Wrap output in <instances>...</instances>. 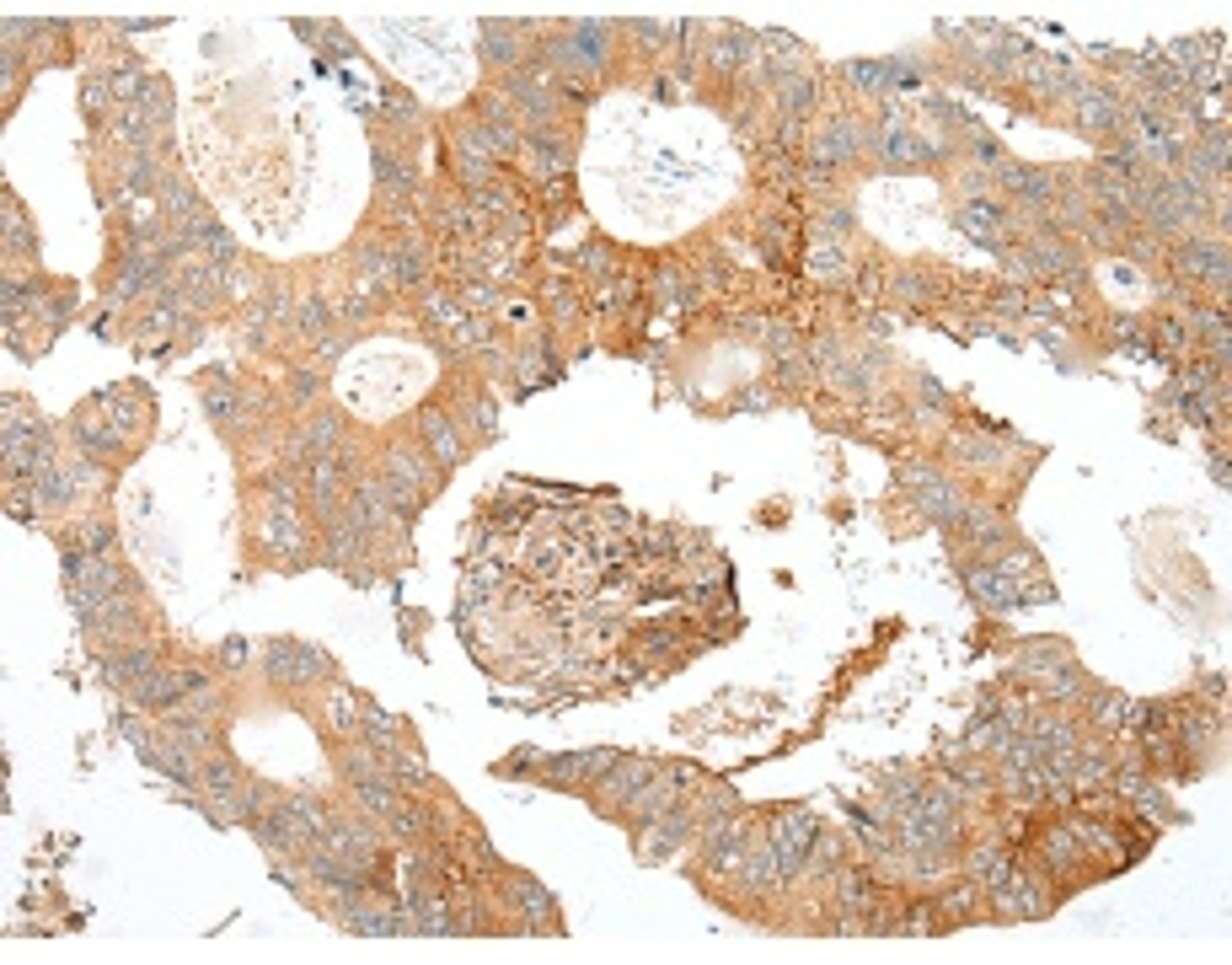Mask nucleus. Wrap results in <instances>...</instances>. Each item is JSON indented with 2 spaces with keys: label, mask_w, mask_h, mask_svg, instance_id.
Listing matches in <instances>:
<instances>
[{
  "label": "nucleus",
  "mask_w": 1232,
  "mask_h": 965,
  "mask_svg": "<svg viewBox=\"0 0 1232 965\" xmlns=\"http://www.w3.org/2000/svg\"><path fill=\"white\" fill-rule=\"evenodd\" d=\"M643 826H648V832H643V858H670L692 821H686L681 811H665V816H654V821H643Z\"/></svg>",
  "instance_id": "nucleus-13"
},
{
  "label": "nucleus",
  "mask_w": 1232,
  "mask_h": 965,
  "mask_svg": "<svg viewBox=\"0 0 1232 965\" xmlns=\"http://www.w3.org/2000/svg\"><path fill=\"white\" fill-rule=\"evenodd\" d=\"M419 430H424V445H429V456H435V461H445V467H456V461L466 456V440H461V430H456V419H445L440 408H424V419H419Z\"/></svg>",
  "instance_id": "nucleus-9"
},
{
  "label": "nucleus",
  "mask_w": 1232,
  "mask_h": 965,
  "mask_svg": "<svg viewBox=\"0 0 1232 965\" xmlns=\"http://www.w3.org/2000/svg\"><path fill=\"white\" fill-rule=\"evenodd\" d=\"M70 563V585H75V601L80 606H97V601H108V596H118L124 590V575H118V563L113 558H103V552H70L65 558Z\"/></svg>",
  "instance_id": "nucleus-1"
},
{
  "label": "nucleus",
  "mask_w": 1232,
  "mask_h": 965,
  "mask_svg": "<svg viewBox=\"0 0 1232 965\" xmlns=\"http://www.w3.org/2000/svg\"><path fill=\"white\" fill-rule=\"evenodd\" d=\"M1179 269H1190L1195 279L1227 285V248H1221V241H1184V248H1179Z\"/></svg>",
  "instance_id": "nucleus-12"
},
{
  "label": "nucleus",
  "mask_w": 1232,
  "mask_h": 965,
  "mask_svg": "<svg viewBox=\"0 0 1232 965\" xmlns=\"http://www.w3.org/2000/svg\"><path fill=\"white\" fill-rule=\"evenodd\" d=\"M852 150H858V129H852V124H831L826 134H820V145H814V156H820V161H831V167L852 161Z\"/></svg>",
  "instance_id": "nucleus-18"
},
{
  "label": "nucleus",
  "mask_w": 1232,
  "mask_h": 965,
  "mask_svg": "<svg viewBox=\"0 0 1232 965\" xmlns=\"http://www.w3.org/2000/svg\"><path fill=\"white\" fill-rule=\"evenodd\" d=\"M847 75L858 80V87H863V92H879V87H884V80H889V65H847Z\"/></svg>",
  "instance_id": "nucleus-27"
},
{
  "label": "nucleus",
  "mask_w": 1232,
  "mask_h": 965,
  "mask_svg": "<svg viewBox=\"0 0 1232 965\" xmlns=\"http://www.w3.org/2000/svg\"><path fill=\"white\" fill-rule=\"evenodd\" d=\"M1078 113H1083L1088 129H1115L1120 124V108H1115L1109 92H1078Z\"/></svg>",
  "instance_id": "nucleus-21"
},
{
  "label": "nucleus",
  "mask_w": 1232,
  "mask_h": 965,
  "mask_svg": "<svg viewBox=\"0 0 1232 965\" xmlns=\"http://www.w3.org/2000/svg\"><path fill=\"white\" fill-rule=\"evenodd\" d=\"M820 837V826L809 821V816H788V821H777V832H772V853H777V869H783V879H793L798 869H804V853H809V842Z\"/></svg>",
  "instance_id": "nucleus-6"
},
{
  "label": "nucleus",
  "mask_w": 1232,
  "mask_h": 965,
  "mask_svg": "<svg viewBox=\"0 0 1232 965\" xmlns=\"http://www.w3.org/2000/svg\"><path fill=\"white\" fill-rule=\"evenodd\" d=\"M654 772H660V767H648V762H611V767L601 772V804H606V811H611V799L627 804Z\"/></svg>",
  "instance_id": "nucleus-10"
},
{
  "label": "nucleus",
  "mask_w": 1232,
  "mask_h": 965,
  "mask_svg": "<svg viewBox=\"0 0 1232 965\" xmlns=\"http://www.w3.org/2000/svg\"><path fill=\"white\" fill-rule=\"evenodd\" d=\"M279 811H284V821H290L295 842H321V832L333 826V821H327V811H321V804H316L311 794H290V799L279 804Z\"/></svg>",
  "instance_id": "nucleus-11"
},
{
  "label": "nucleus",
  "mask_w": 1232,
  "mask_h": 965,
  "mask_svg": "<svg viewBox=\"0 0 1232 965\" xmlns=\"http://www.w3.org/2000/svg\"><path fill=\"white\" fill-rule=\"evenodd\" d=\"M220 666H231V671L246 666V638H225V643H220Z\"/></svg>",
  "instance_id": "nucleus-34"
},
{
  "label": "nucleus",
  "mask_w": 1232,
  "mask_h": 965,
  "mask_svg": "<svg viewBox=\"0 0 1232 965\" xmlns=\"http://www.w3.org/2000/svg\"><path fill=\"white\" fill-rule=\"evenodd\" d=\"M970 542H980V547H1003V542H1008V521H997V515H975Z\"/></svg>",
  "instance_id": "nucleus-25"
},
{
  "label": "nucleus",
  "mask_w": 1232,
  "mask_h": 965,
  "mask_svg": "<svg viewBox=\"0 0 1232 965\" xmlns=\"http://www.w3.org/2000/svg\"><path fill=\"white\" fill-rule=\"evenodd\" d=\"M964 585H970V596H975L980 606H992V612H1008V606L1029 601L1024 585H1018V575H1008L1003 563H975V569L964 575Z\"/></svg>",
  "instance_id": "nucleus-4"
},
{
  "label": "nucleus",
  "mask_w": 1232,
  "mask_h": 965,
  "mask_svg": "<svg viewBox=\"0 0 1232 965\" xmlns=\"http://www.w3.org/2000/svg\"><path fill=\"white\" fill-rule=\"evenodd\" d=\"M327 322H333V311H327V301H321V295H311V301L300 306V339L327 333Z\"/></svg>",
  "instance_id": "nucleus-24"
},
{
  "label": "nucleus",
  "mask_w": 1232,
  "mask_h": 965,
  "mask_svg": "<svg viewBox=\"0 0 1232 965\" xmlns=\"http://www.w3.org/2000/svg\"><path fill=\"white\" fill-rule=\"evenodd\" d=\"M510 896H515L520 907H536V912H552V902H547V896L536 891V885H531V879H515V885H510Z\"/></svg>",
  "instance_id": "nucleus-29"
},
{
  "label": "nucleus",
  "mask_w": 1232,
  "mask_h": 965,
  "mask_svg": "<svg viewBox=\"0 0 1232 965\" xmlns=\"http://www.w3.org/2000/svg\"><path fill=\"white\" fill-rule=\"evenodd\" d=\"M970 874L986 885V891H1003V885L1013 879V858H1008V848H997V842L975 848V853H970Z\"/></svg>",
  "instance_id": "nucleus-14"
},
{
  "label": "nucleus",
  "mask_w": 1232,
  "mask_h": 965,
  "mask_svg": "<svg viewBox=\"0 0 1232 965\" xmlns=\"http://www.w3.org/2000/svg\"><path fill=\"white\" fill-rule=\"evenodd\" d=\"M482 49H488L493 65H515L520 49H526V33L510 28V22H488V28H482Z\"/></svg>",
  "instance_id": "nucleus-17"
},
{
  "label": "nucleus",
  "mask_w": 1232,
  "mask_h": 965,
  "mask_svg": "<svg viewBox=\"0 0 1232 965\" xmlns=\"http://www.w3.org/2000/svg\"><path fill=\"white\" fill-rule=\"evenodd\" d=\"M321 848L338 853V858H354V863H370L375 858V832L365 821H333L321 832Z\"/></svg>",
  "instance_id": "nucleus-8"
},
{
  "label": "nucleus",
  "mask_w": 1232,
  "mask_h": 965,
  "mask_svg": "<svg viewBox=\"0 0 1232 965\" xmlns=\"http://www.w3.org/2000/svg\"><path fill=\"white\" fill-rule=\"evenodd\" d=\"M809 103H814V80H793V87H783V108L804 113Z\"/></svg>",
  "instance_id": "nucleus-30"
},
{
  "label": "nucleus",
  "mask_w": 1232,
  "mask_h": 965,
  "mask_svg": "<svg viewBox=\"0 0 1232 965\" xmlns=\"http://www.w3.org/2000/svg\"><path fill=\"white\" fill-rule=\"evenodd\" d=\"M997 220H1003V215H997L992 204H964V210H959V225H964L975 241H997Z\"/></svg>",
  "instance_id": "nucleus-23"
},
{
  "label": "nucleus",
  "mask_w": 1232,
  "mask_h": 965,
  "mask_svg": "<svg viewBox=\"0 0 1232 965\" xmlns=\"http://www.w3.org/2000/svg\"><path fill=\"white\" fill-rule=\"evenodd\" d=\"M155 671V655L145 650V643H134V650H124V655H108L103 660V676L108 681H118V687H134L140 676H150Z\"/></svg>",
  "instance_id": "nucleus-16"
},
{
  "label": "nucleus",
  "mask_w": 1232,
  "mask_h": 965,
  "mask_svg": "<svg viewBox=\"0 0 1232 965\" xmlns=\"http://www.w3.org/2000/svg\"><path fill=\"white\" fill-rule=\"evenodd\" d=\"M912 494H917V510H922L927 521H938V526H959V521L970 515L959 483H949V477H938V472H927V467L912 472Z\"/></svg>",
  "instance_id": "nucleus-3"
},
{
  "label": "nucleus",
  "mask_w": 1232,
  "mask_h": 965,
  "mask_svg": "<svg viewBox=\"0 0 1232 965\" xmlns=\"http://www.w3.org/2000/svg\"><path fill=\"white\" fill-rule=\"evenodd\" d=\"M606 49H611V28H601V22H580L573 28L557 49H552V59L557 65H580V70H601L606 65Z\"/></svg>",
  "instance_id": "nucleus-5"
},
{
  "label": "nucleus",
  "mask_w": 1232,
  "mask_h": 965,
  "mask_svg": "<svg viewBox=\"0 0 1232 965\" xmlns=\"http://www.w3.org/2000/svg\"><path fill=\"white\" fill-rule=\"evenodd\" d=\"M108 542H113V531L103 521H87V531H80V552H103Z\"/></svg>",
  "instance_id": "nucleus-33"
},
{
  "label": "nucleus",
  "mask_w": 1232,
  "mask_h": 965,
  "mask_svg": "<svg viewBox=\"0 0 1232 965\" xmlns=\"http://www.w3.org/2000/svg\"><path fill=\"white\" fill-rule=\"evenodd\" d=\"M510 92H515V103H520V113L526 119H552V97H547V87H541V80H526V75H515L510 80Z\"/></svg>",
  "instance_id": "nucleus-19"
},
{
  "label": "nucleus",
  "mask_w": 1232,
  "mask_h": 965,
  "mask_svg": "<svg viewBox=\"0 0 1232 965\" xmlns=\"http://www.w3.org/2000/svg\"><path fill=\"white\" fill-rule=\"evenodd\" d=\"M746 49H751L746 33H723V43L713 49V65H718V70H734L739 59H746Z\"/></svg>",
  "instance_id": "nucleus-26"
},
{
  "label": "nucleus",
  "mask_w": 1232,
  "mask_h": 965,
  "mask_svg": "<svg viewBox=\"0 0 1232 965\" xmlns=\"http://www.w3.org/2000/svg\"><path fill=\"white\" fill-rule=\"evenodd\" d=\"M1003 172L1013 178V194H1018V199H1029V204H1050L1055 183H1050L1045 172H1034V167H1008V161H1003Z\"/></svg>",
  "instance_id": "nucleus-20"
},
{
  "label": "nucleus",
  "mask_w": 1232,
  "mask_h": 965,
  "mask_svg": "<svg viewBox=\"0 0 1232 965\" xmlns=\"http://www.w3.org/2000/svg\"><path fill=\"white\" fill-rule=\"evenodd\" d=\"M746 848H751V832L739 826V821H723L718 832L702 837V853H707V863H713L718 874H729V869L746 863Z\"/></svg>",
  "instance_id": "nucleus-7"
},
{
  "label": "nucleus",
  "mask_w": 1232,
  "mask_h": 965,
  "mask_svg": "<svg viewBox=\"0 0 1232 965\" xmlns=\"http://www.w3.org/2000/svg\"><path fill=\"white\" fill-rule=\"evenodd\" d=\"M836 858H842V848H836V837H826V832H820V837L809 842V853H804V874H814V879H826V874H836Z\"/></svg>",
  "instance_id": "nucleus-22"
},
{
  "label": "nucleus",
  "mask_w": 1232,
  "mask_h": 965,
  "mask_svg": "<svg viewBox=\"0 0 1232 965\" xmlns=\"http://www.w3.org/2000/svg\"><path fill=\"white\" fill-rule=\"evenodd\" d=\"M375 178H381V188H391V194H397V188H407V172L397 167V161H391L386 150H375Z\"/></svg>",
  "instance_id": "nucleus-28"
},
{
  "label": "nucleus",
  "mask_w": 1232,
  "mask_h": 965,
  "mask_svg": "<svg viewBox=\"0 0 1232 965\" xmlns=\"http://www.w3.org/2000/svg\"><path fill=\"white\" fill-rule=\"evenodd\" d=\"M611 762H617L611 751H590V757H557L547 772H552V783H557V788H573V783H585V778H601Z\"/></svg>",
  "instance_id": "nucleus-15"
},
{
  "label": "nucleus",
  "mask_w": 1232,
  "mask_h": 965,
  "mask_svg": "<svg viewBox=\"0 0 1232 965\" xmlns=\"http://www.w3.org/2000/svg\"><path fill=\"white\" fill-rule=\"evenodd\" d=\"M327 671H333V660H327L316 643H295V638L269 643V676H279L284 687H311V681H321Z\"/></svg>",
  "instance_id": "nucleus-2"
},
{
  "label": "nucleus",
  "mask_w": 1232,
  "mask_h": 965,
  "mask_svg": "<svg viewBox=\"0 0 1232 965\" xmlns=\"http://www.w3.org/2000/svg\"><path fill=\"white\" fill-rule=\"evenodd\" d=\"M531 150H536V161H541V172H557V167H563V150L552 145V134H536Z\"/></svg>",
  "instance_id": "nucleus-31"
},
{
  "label": "nucleus",
  "mask_w": 1232,
  "mask_h": 965,
  "mask_svg": "<svg viewBox=\"0 0 1232 965\" xmlns=\"http://www.w3.org/2000/svg\"><path fill=\"white\" fill-rule=\"evenodd\" d=\"M814 274L820 279H847V258L842 253H814Z\"/></svg>",
  "instance_id": "nucleus-32"
}]
</instances>
